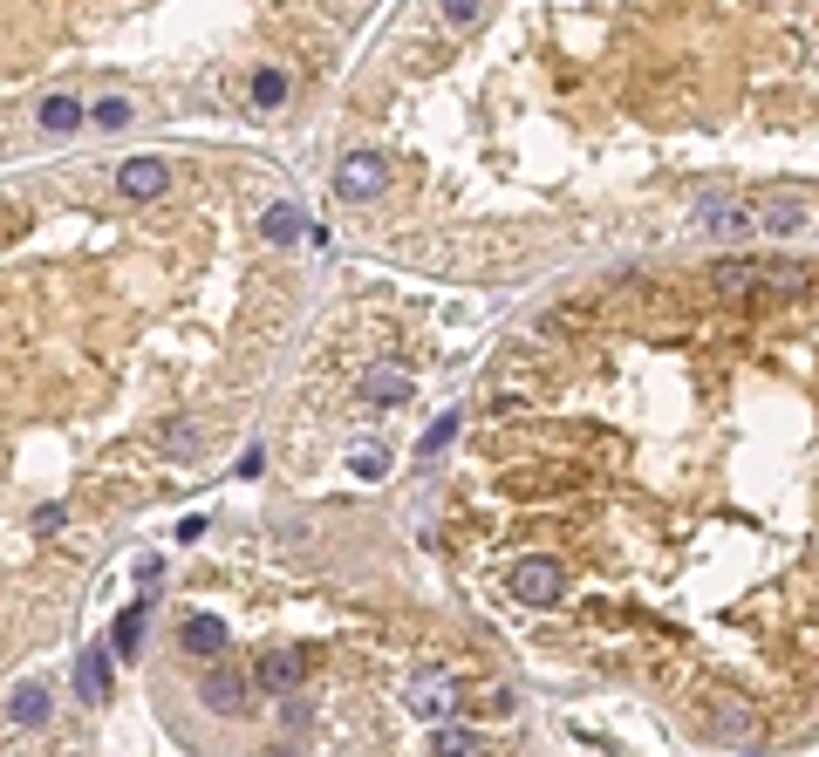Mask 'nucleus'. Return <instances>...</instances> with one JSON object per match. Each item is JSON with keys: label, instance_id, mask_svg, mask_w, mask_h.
I'll return each mask as SVG.
<instances>
[{"label": "nucleus", "instance_id": "f257e3e1", "mask_svg": "<svg viewBox=\"0 0 819 757\" xmlns=\"http://www.w3.org/2000/svg\"><path fill=\"white\" fill-rule=\"evenodd\" d=\"M403 703H410V717H424V723H444L451 710H458V703H465V682L451 676V669H437V662H430V669H417V676H410V689H403Z\"/></svg>", "mask_w": 819, "mask_h": 757}, {"label": "nucleus", "instance_id": "f03ea898", "mask_svg": "<svg viewBox=\"0 0 819 757\" xmlns=\"http://www.w3.org/2000/svg\"><path fill=\"white\" fill-rule=\"evenodd\" d=\"M512 601L560 607V601H567V573L553 567V560H519V567H512Z\"/></svg>", "mask_w": 819, "mask_h": 757}, {"label": "nucleus", "instance_id": "7ed1b4c3", "mask_svg": "<svg viewBox=\"0 0 819 757\" xmlns=\"http://www.w3.org/2000/svg\"><path fill=\"white\" fill-rule=\"evenodd\" d=\"M383 178H390V164H383V157L355 151V157H342V171H335V191H342V198H376V191H383Z\"/></svg>", "mask_w": 819, "mask_h": 757}, {"label": "nucleus", "instance_id": "20e7f679", "mask_svg": "<svg viewBox=\"0 0 819 757\" xmlns=\"http://www.w3.org/2000/svg\"><path fill=\"white\" fill-rule=\"evenodd\" d=\"M144 635H151V601H130L117 621H110V655H117V662H137Z\"/></svg>", "mask_w": 819, "mask_h": 757}, {"label": "nucleus", "instance_id": "39448f33", "mask_svg": "<svg viewBox=\"0 0 819 757\" xmlns=\"http://www.w3.org/2000/svg\"><path fill=\"white\" fill-rule=\"evenodd\" d=\"M164 185H171V164H164V157H130V164H117L123 198H157Z\"/></svg>", "mask_w": 819, "mask_h": 757}, {"label": "nucleus", "instance_id": "423d86ee", "mask_svg": "<svg viewBox=\"0 0 819 757\" xmlns=\"http://www.w3.org/2000/svg\"><path fill=\"white\" fill-rule=\"evenodd\" d=\"M110 648H82L76 655V689H82V703H110Z\"/></svg>", "mask_w": 819, "mask_h": 757}, {"label": "nucleus", "instance_id": "0eeeda50", "mask_svg": "<svg viewBox=\"0 0 819 757\" xmlns=\"http://www.w3.org/2000/svg\"><path fill=\"white\" fill-rule=\"evenodd\" d=\"M301 669H308V662H301L294 648H273V655H260V689L294 696V689H301Z\"/></svg>", "mask_w": 819, "mask_h": 757}, {"label": "nucleus", "instance_id": "6e6552de", "mask_svg": "<svg viewBox=\"0 0 819 757\" xmlns=\"http://www.w3.org/2000/svg\"><path fill=\"white\" fill-rule=\"evenodd\" d=\"M178 642L192 648V655H219V648L233 642V635H226V621H219V614H192V621L178 628Z\"/></svg>", "mask_w": 819, "mask_h": 757}, {"label": "nucleus", "instance_id": "1a4fd4ad", "mask_svg": "<svg viewBox=\"0 0 819 757\" xmlns=\"http://www.w3.org/2000/svg\"><path fill=\"white\" fill-rule=\"evenodd\" d=\"M362 396H369L376 410H390V403H403V396H410V376H403L396 362H383V369H369V376H362Z\"/></svg>", "mask_w": 819, "mask_h": 757}, {"label": "nucleus", "instance_id": "9d476101", "mask_svg": "<svg viewBox=\"0 0 819 757\" xmlns=\"http://www.w3.org/2000/svg\"><path fill=\"white\" fill-rule=\"evenodd\" d=\"M82 116H89V110H82L76 96H41L35 123L48 130V137H69V130H82Z\"/></svg>", "mask_w": 819, "mask_h": 757}, {"label": "nucleus", "instance_id": "9b49d317", "mask_svg": "<svg viewBox=\"0 0 819 757\" xmlns=\"http://www.w3.org/2000/svg\"><path fill=\"white\" fill-rule=\"evenodd\" d=\"M7 717L21 723V730H41V723H48V689H41V682H21V689L7 696Z\"/></svg>", "mask_w": 819, "mask_h": 757}, {"label": "nucleus", "instance_id": "f8f14e48", "mask_svg": "<svg viewBox=\"0 0 819 757\" xmlns=\"http://www.w3.org/2000/svg\"><path fill=\"white\" fill-rule=\"evenodd\" d=\"M703 226L724 232V239H744V232H751V212L731 205V198H710V205H703Z\"/></svg>", "mask_w": 819, "mask_h": 757}, {"label": "nucleus", "instance_id": "ddd939ff", "mask_svg": "<svg viewBox=\"0 0 819 757\" xmlns=\"http://www.w3.org/2000/svg\"><path fill=\"white\" fill-rule=\"evenodd\" d=\"M301 226H308V219H301V205H267V212H260V232H267L273 246H294Z\"/></svg>", "mask_w": 819, "mask_h": 757}, {"label": "nucleus", "instance_id": "4468645a", "mask_svg": "<svg viewBox=\"0 0 819 757\" xmlns=\"http://www.w3.org/2000/svg\"><path fill=\"white\" fill-rule=\"evenodd\" d=\"M710 280H717V294H758V260H717Z\"/></svg>", "mask_w": 819, "mask_h": 757}, {"label": "nucleus", "instance_id": "2eb2a0df", "mask_svg": "<svg viewBox=\"0 0 819 757\" xmlns=\"http://www.w3.org/2000/svg\"><path fill=\"white\" fill-rule=\"evenodd\" d=\"M430 751L437 757H478V737L458 730V723H437V730H430Z\"/></svg>", "mask_w": 819, "mask_h": 757}, {"label": "nucleus", "instance_id": "dca6fc26", "mask_svg": "<svg viewBox=\"0 0 819 757\" xmlns=\"http://www.w3.org/2000/svg\"><path fill=\"white\" fill-rule=\"evenodd\" d=\"M205 703H212L219 717H239V703H246V689H239V676H205Z\"/></svg>", "mask_w": 819, "mask_h": 757}, {"label": "nucleus", "instance_id": "f3484780", "mask_svg": "<svg viewBox=\"0 0 819 757\" xmlns=\"http://www.w3.org/2000/svg\"><path fill=\"white\" fill-rule=\"evenodd\" d=\"M451 437H458V410H444V417L430 423V437L417 444V457H444V451H451Z\"/></svg>", "mask_w": 819, "mask_h": 757}, {"label": "nucleus", "instance_id": "a211bd4d", "mask_svg": "<svg viewBox=\"0 0 819 757\" xmlns=\"http://www.w3.org/2000/svg\"><path fill=\"white\" fill-rule=\"evenodd\" d=\"M253 103H260V110H280V103H287V76H280V69H260V76H253Z\"/></svg>", "mask_w": 819, "mask_h": 757}, {"label": "nucleus", "instance_id": "6ab92c4d", "mask_svg": "<svg viewBox=\"0 0 819 757\" xmlns=\"http://www.w3.org/2000/svg\"><path fill=\"white\" fill-rule=\"evenodd\" d=\"M89 123H96V130H123V123H130V96H103V103H89Z\"/></svg>", "mask_w": 819, "mask_h": 757}, {"label": "nucleus", "instance_id": "aec40b11", "mask_svg": "<svg viewBox=\"0 0 819 757\" xmlns=\"http://www.w3.org/2000/svg\"><path fill=\"white\" fill-rule=\"evenodd\" d=\"M799 226H806V212H799L792 198H772V205H765V232H799Z\"/></svg>", "mask_w": 819, "mask_h": 757}, {"label": "nucleus", "instance_id": "412c9836", "mask_svg": "<svg viewBox=\"0 0 819 757\" xmlns=\"http://www.w3.org/2000/svg\"><path fill=\"white\" fill-rule=\"evenodd\" d=\"M710 730H717V737H744V730H751V710H744V703H717Z\"/></svg>", "mask_w": 819, "mask_h": 757}, {"label": "nucleus", "instance_id": "4be33fe9", "mask_svg": "<svg viewBox=\"0 0 819 757\" xmlns=\"http://www.w3.org/2000/svg\"><path fill=\"white\" fill-rule=\"evenodd\" d=\"M444 21L451 28H478L485 21V0H444Z\"/></svg>", "mask_w": 819, "mask_h": 757}, {"label": "nucleus", "instance_id": "5701e85b", "mask_svg": "<svg viewBox=\"0 0 819 757\" xmlns=\"http://www.w3.org/2000/svg\"><path fill=\"white\" fill-rule=\"evenodd\" d=\"M383 471H390V451H355V478H369V485H376Z\"/></svg>", "mask_w": 819, "mask_h": 757}, {"label": "nucleus", "instance_id": "b1692460", "mask_svg": "<svg viewBox=\"0 0 819 757\" xmlns=\"http://www.w3.org/2000/svg\"><path fill=\"white\" fill-rule=\"evenodd\" d=\"M157 580H164V560H157V553H144V560H137V587H144V594H151Z\"/></svg>", "mask_w": 819, "mask_h": 757}, {"label": "nucleus", "instance_id": "393cba45", "mask_svg": "<svg viewBox=\"0 0 819 757\" xmlns=\"http://www.w3.org/2000/svg\"><path fill=\"white\" fill-rule=\"evenodd\" d=\"M192 444H198L192 423H171V430H164V451H192Z\"/></svg>", "mask_w": 819, "mask_h": 757}, {"label": "nucleus", "instance_id": "a878e982", "mask_svg": "<svg viewBox=\"0 0 819 757\" xmlns=\"http://www.w3.org/2000/svg\"><path fill=\"white\" fill-rule=\"evenodd\" d=\"M280 723H287V730H301V723H308V710H301L294 696H280Z\"/></svg>", "mask_w": 819, "mask_h": 757}]
</instances>
